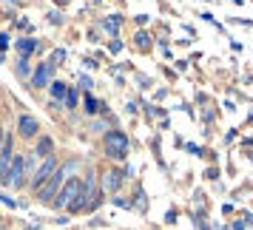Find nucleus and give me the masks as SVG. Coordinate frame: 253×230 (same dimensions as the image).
<instances>
[{
    "instance_id": "1",
    "label": "nucleus",
    "mask_w": 253,
    "mask_h": 230,
    "mask_svg": "<svg viewBox=\"0 0 253 230\" xmlns=\"http://www.w3.org/2000/svg\"><path fill=\"white\" fill-rule=\"evenodd\" d=\"M83 182L80 176H69V182L60 188L57 199L51 202V205L57 207V210H71V213H80V196H83Z\"/></svg>"
},
{
    "instance_id": "2",
    "label": "nucleus",
    "mask_w": 253,
    "mask_h": 230,
    "mask_svg": "<svg viewBox=\"0 0 253 230\" xmlns=\"http://www.w3.org/2000/svg\"><path fill=\"white\" fill-rule=\"evenodd\" d=\"M103 151L108 159H126L128 151H131V142H128V134L126 131H120V128H114V131H108L103 137Z\"/></svg>"
},
{
    "instance_id": "3",
    "label": "nucleus",
    "mask_w": 253,
    "mask_h": 230,
    "mask_svg": "<svg viewBox=\"0 0 253 230\" xmlns=\"http://www.w3.org/2000/svg\"><path fill=\"white\" fill-rule=\"evenodd\" d=\"M66 173H74V162H66V165H60L57 173H54V176H51V179H48V182L43 185L40 191H37V199H40V202H54V196L60 193V188L69 182V179H66Z\"/></svg>"
},
{
    "instance_id": "4",
    "label": "nucleus",
    "mask_w": 253,
    "mask_h": 230,
    "mask_svg": "<svg viewBox=\"0 0 253 230\" xmlns=\"http://www.w3.org/2000/svg\"><path fill=\"white\" fill-rule=\"evenodd\" d=\"M26 156H14V162H12V168H9V173L0 179L3 182V188H14V191H20L26 185Z\"/></svg>"
},
{
    "instance_id": "5",
    "label": "nucleus",
    "mask_w": 253,
    "mask_h": 230,
    "mask_svg": "<svg viewBox=\"0 0 253 230\" xmlns=\"http://www.w3.org/2000/svg\"><path fill=\"white\" fill-rule=\"evenodd\" d=\"M57 159H54V156H48V159H43V165H40V168H37V173L35 176H32V191H40V188H43V185L48 182V179H51V176H54V173H57Z\"/></svg>"
},
{
    "instance_id": "6",
    "label": "nucleus",
    "mask_w": 253,
    "mask_h": 230,
    "mask_svg": "<svg viewBox=\"0 0 253 230\" xmlns=\"http://www.w3.org/2000/svg\"><path fill=\"white\" fill-rule=\"evenodd\" d=\"M54 69H57V63H54V60H46V63H40V66H37V71L32 74L29 85H32V88H46L48 80L54 77Z\"/></svg>"
},
{
    "instance_id": "7",
    "label": "nucleus",
    "mask_w": 253,
    "mask_h": 230,
    "mask_svg": "<svg viewBox=\"0 0 253 230\" xmlns=\"http://www.w3.org/2000/svg\"><path fill=\"white\" fill-rule=\"evenodd\" d=\"M17 137H23V139H37V137H40V122H37L35 116L23 114L20 119H17Z\"/></svg>"
},
{
    "instance_id": "8",
    "label": "nucleus",
    "mask_w": 253,
    "mask_h": 230,
    "mask_svg": "<svg viewBox=\"0 0 253 230\" xmlns=\"http://www.w3.org/2000/svg\"><path fill=\"white\" fill-rule=\"evenodd\" d=\"M12 162H14V137L6 134V142H3V148H0V179L9 173Z\"/></svg>"
},
{
    "instance_id": "9",
    "label": "nucleus",
    "mask_w": 253,
    "mask_h": 230,
    "mask_svg": "<svg viewBox=\"0 0 253 230\" xmlns=\"http://www.w3.org/2000/svg\"><path fill=\"white\" fill-rule=\"evenodd\" d=\"M123 179H126V173L120 171V168H108L103 173V191L105 193H117L123 188Z\"/></svg>"
},
{
    "instance_id": "10",
    "label": "nucleus",
    "mask_w": 253,
    "mask_h": 230,
    "mask_svg": "<svg viewBox=\"0 0 253 230\" xmlns=\"http://www.w3.org/2000/svg\"><path fill=\"white\" fill-rule=\"evenodd\" d=\"M51 148H54V142H51V137H37V148H35V156H40V159H48L51 156Z\"/></svg>"
},
{
    "instance_id": "11",
    "label": "nucleus",
    "mask_w": 253,
    "mask_h": 230,
    "mask_svg": "<svg viewBox=\"0 0 253 230\" xmlns=\"http://www.w3.org/2000/svg\"><path fill=\"white\" fill-rule=\"evenodd\" d=\"M35 48H37L35 37H20V40H17V51H20V57H23V60L32 57V54H35Z\"/></svg>"
},
{
    "instance_id": "12",
    "label": "nucleus",
    "mask_w": 253,
    "mask_h": 230,
    "mask_svg": "<svg viewBox=\"0 0 253 230\" xmlns=\"http://www.w3.org/2000/svg\"><path fill=\"white\" fill-rule=\"evenodd\" d=\"M48 94H51V100H54V103H60V100H66L69 85H66V82H60V80H54V82H51V88H48Z\"/></svg>"
},
{
    "instance_id": "13",
    "label": "nucleus",
    "mask_w": 253,
    "mask_h": 230,
    "mask_svg": "<svg viewBox=\"0 0 253 230\" xmlns=\"http://www.w3.org/2000/svg\"><path fill=\"white\" fill-rule=\"evenodd\" d=\"M14 74L20 77V80H29V74H32V66H29V60H17V66H14Z\"/></svg>"
},
{
    "instance_id": "14",
    "label": "nucleus",
    "mask_w": 253,
    "mask_h": 230,
    "mask_svg": "<svg viewBox=\"0 0 253 230\" xmlns=\"http://www.w3.org/2000/svg\"><path fill=\"white\" fill-rule=\"evenodd\" d=\"M83 108H85V114H97V111H100V108H103V105L97 103V100H94L91 94H88V97H85V100H83Z\"/></svg>"
},
{
    "instance_id": "15",
    "label": "nucleus",
    "mask_w": 253,
    "mask_h": 230,
    "mask_svg": "<svg viewBox=\"0 0 253 230\" xmlns=\"http://www.w3.org/2000/svg\"><path fill=\"white\" fill-rule=\"evenodd\" d=\"M134 43H137V48H148V46H151V35L139 29L137 35H134Z\"/></svg>"
},
{
    "instance_id": "16",
    "label": "nucleus",
    "mask_w": 253,
    "mask_h": 230,
    "mask_svg": "<svg viewBox=\"0 0 253 230\" xmlns=\"http://www.w3.org/2000/svg\"><path fill=\"white\" fill-rule=\"evenodd\" d=\"M77 100H80V94H77V88H69V94H66V100H63V105L66 108H77Z\"/></svg>"
},
{
    "instance_id": "17",
    "label": "nucleus",
    "mask_w": 253,
    "mask_h": 230,
    "mask_svg": "<svg viewBox=\"0 0 253 230\" xmlns=\"http://www.w3.org/2000/svg\"><path fill=\"white\" fill-rule=\"evenodd\" d=\"M120 23H123V17H120V14H114V17H108V20H105V29H108L111 35H117V29H120Z\"/></svg>"
},
{
    "instance_id": "18",
    "label": "nucleus",
    "mask_w": 253,
    "mask_h": 230,
    "mask_svg": "<svg viewBox=\"0 0 253 230\" xmlns=\"http://www.w3.org/2000/svg\"><path fill=\"white\" fill-rule=\"evenodd\" d=\"M251 225H253V216H251V213H248V216H245V219H239V222L233 225V230H245V228H251Z\"/></svg>"
},
{
    "instance_id": "19",
    "label": "nucleus",
    "mask_w": 253,
    "mask_h": 230,
    "mask_svg": "<svg viewBox=\"0 0 253 230\" xmlns=\"http://www.w3.org/2000/svg\"><path fill=\"white\" fill-rule=\"evenodd\" d=\"M6 48H9V35H6V32H0V54H3Z\"/></svg>"
},
{
    "instance_id": "20",
    "label": "nucleus",
    "mask_w": 253,
    "mask_h": 230,
    "mask_svg": "<svg viewBox=\"0 0 253 230\" xmlns=\"http://www.w3.org/2000/svg\"><path fill=\"white\" fill-rule=\"evenodd\" d=\"M63 57H66V51H63V48H57V51H54V57H51V60H54V63L60 66V63H63Z\"/></svg>"
},
{
    "instance_id": "21",
    "label": "nucleus",
    "mask_w": 253,
    "mask_h": 230,
    "mask_svg": "<svg viewBox=\"0 0 253 230\" xmlns=\"http://www.w3.org/2000/svg\"><path fill=\"white\" fill-rule=\"evenodd\" d=\"M111 51H114V54H117V51H123V43H120V40H114V43H111Z\"/></svg>"
},
{
    "instance_id": "22",
    "label": "nucleus",
    "mask_w": 253,
    "mask_h": 230,
    "mask_svg": "<svg viewBox=\"0 0 253 230\" xmlns=\"http://www.w3.org/2000/svg\"><path fill=\"white\" fill-rule=\"evenodd\" d=\"M0 202H6L9 207H14V199H9V196H3V193H0Z\"/></svg>"
},
{
    "instance_id": "23",
    "label": "nucleus",
    "mask_w": 253,
    "mask_h": 230,
    "mask_svg": "<svg viewBox=\"0 0 253 230\" xmlns=\"http://www.w3.org/2000/svg\"><path fill=\"white\" fill-rule=\"evenodd\" d=\"M3 142H6V131L0 128V148H3Z\"/></svg>"
}]
</instances>
